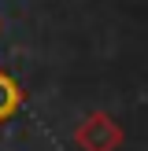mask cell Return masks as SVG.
I'll use <instances>...</instances> for the list:
<instances>
[{
    "mask_svg": "<svg viewBox=\"0 0 148 151\" xmlns=\"http://www.w3.org/2000/svg\"><path fill=\"white\" fill-rule=\"evenodd\" d=\"M19 107H22V88H19V81L0 66V125L19 114Z\"/></svg>",
    "mask_w": 148,
    "mask_h": 151,
    "instance_id": "obj_2",
    "label": "cell"
},
{
    "mask_svg": "<svg viewBox=\"0 0 148 151\" xmlns=\"http://www.w3.org/2000/svg\"><path fill=\"white\" fill-rule=\"evenodd\" d=\"M74 144L81 151H115L122 144V129L111 114L104 111H93L89 118H81L78 129H74Z\"/></svg>",
    "mask_w": 148,
    "mask_h": 151,
    "instance_id": "obj_1",
    "label": "cell"
}]
</instances>
